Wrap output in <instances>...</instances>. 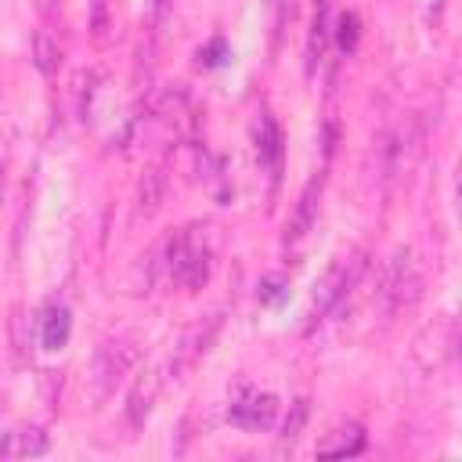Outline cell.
Masks as SVG:
<instances>
[{"mask_svg": "<svg viewBox=\"0 0 462 462\" xmlns=\"http://www.w3.org/2000/svg\"><path fill=\"white\" fill-rule=\"evenodd\" d=\"M419 296H422V271H419L415 256H411L408 249H401V253H393L390 263L379 271L372 303L383 310V318H397L401 310L415 307Z\"/></svg>", "mask_w": 462, "mask_h": 462, "instance_id": "obj_1", "label": "cell"}, {"mask_svg": "<svg viewBox=\"0 0 462 462\" xmlns=\"http://www.w3.org/2000/svg\"><path fill=\"white\" fill-rule=\"evenodd\" d=\"M137 365V346L130 339H108L97 346L94 354V365H90V375H87V386H90V401L101 404L112 397V390L123 383V375Z\"/></svg>", "mask_w": 462, "mask_h": 462, "instance_id": "obj_2", "label": "cell"}, {"mask_svg": "<svg viewBox=\"0 0 462 462\" xmlns=\"http://www.w3.org/2000/svg\"><path fill=\"white\" fill-rule=\"evenodd\" d=\"M166 267H170V274H173L177 285L199 289V285L209 278V249H206L191 231H184V235H177V238L170 242V249H166Z\"/></svg>", "mask_w": 462, "mask_h": 462, "instance_id": "obj_3", "label": "cell"}, {"mask_svg": "<svg viewBox=\"0 0 462 462\" xmlns=\"http://www.w3.org/2000/svg\"><path fill=\"white\" fill-rule=\"evenodd\" d=\"M361 274H365V260H361V253H354V256H339V260L325 271V278L318 282V292H314V318L328 314L339 300H346V296L354 292V285H357Z\"/></svg>", "mask_w": 462, "mask_h": 462, "instance_id": "obj_4", "label": "cell"}, {"mask_svg": "<svg viewBox=\"0 0 462 462\" xmlns=\"http://www.w3.org/2000/svg\"><path fill=\"white\" fill-rule=\"evenodd\" d=\"M231 422L242 426V430H267L274 426L278 419V397L274 393H260V390H249L242 393L235 404H231Z\"/></svg>", "mask_w": 462, "mask_h": 462, "instance_id": "obj_5", "label": "cell"}, {"mask_svg": "<svg viewBox=\"0 0 462 462\" xmlns=\"http://www.w3.org/2000/svg\"><path fill=\"white\" fill-rule=\"evenodd\" d=\"M321 188H325V177H321V173L303 188V195H300V202H296V209H292V217H289V224H285V249H296V245L310 235V227H314V220H318Z\"/></svg>", "mask_w": 462, "mask_h": 462, "instance_id": "obj_6", "label": "cell"}, {"mask_svg": "<svg viewBox=\"0 0 462 462\" xmlns=\"http://www.w3.org/2000/svg\"><path fill=\"white\" fill-rule=\"evenodd\" d=\"M155 397H159V372H155V368H144V372L134 379L130 393H126V419H130V426H144V419H148Z\"/></svg>", "mask_w": 462, "mask_h": 462, "instance_id": "obj_7", "label": "cell"}, {"mask_svg": "<svg viewBox=\"0 0 462 462\" xmlns=\"http://www.w3.org/2000/svg\"><path fill=\"white\" fill-rule=\"evenodd\" d=\"M361 448H365V430L357 422H339L332 433H325L318 440V455H332V458L357 455Z\"/></svg>", "mask_w": 462, "mask_h": 462, "instance_id": "obj_8", "label": "cell"}, {"mask_svg": "<svg viewBox=\"0 0 462 462\" xmlns=\"http://www.w3.org/2000/svg\"><path fill=\"white\" fill-rule=\"evenodd\" d=\"M213 328H217V321L202 332V325H195V328H188L184 332V339H180V346L173 350V357H170V372L173 375H180V372H188L202 354H206V343H209V336H213Z\"/></svg>", "mask_w": 462, "mask_h": 462, "instance_id": "obj_9", "label": "cell"}, {"mask_svg": "<svg viewBox=\"0 0 462 462\" xmlns=\"http://www.w3.org/2000/svg\"><path fill=\"white\" fill-rule=\"evenodd\" d=\"M47 451V433L43 430H11L0 437V458H29Z\"/></svg>", "mask_w": 462, "mask_h": 462, "instance_id": "obj_10", "label": "cell"}, {"mask_svg": "<svg viewBox=\"0 0 462 462\" xmlns=\"http://www.w3.org/2000/svg\"><path fill=\"white\" fill-rule=\"evenodd\" d=\"M162 195H166V177L159 166H148L137 180V213L141 217H155L159 206H162Z\"/></svg>", "mask_w": 462, "mask_h": 462, "instance_id": "obj_11", "label": "cell"}, {"mask_svg": "<svg viewBox=\"0 0 462 462\" xmlns=\"http://www.w3.org/2000/svg\"><path fill=\"white\" fill-rule=\"evenodd\" d=\"M318 11H314V25H310V43H307V65L314 69L325 54V43H328V0H314Z\"/></svg>", "mask_w": 462, "mask_h": 462, "instance_id": "obj_12", "label": "cell"}, {"mask_svg": "<svg viewBox=\"0 0 462 462\" xmlns=\"http://www.w3.org/2000/svg\"><path fill=\"white\" fill-rule=\"evenodd\" d=\"M32 61H36V69L40 72H58V65H61V47H58V40L47 32V29H40L36 36H32Z\"/></svg>", "mask_w": 462, "mask_h": 462, "instance_id": "obj_13", "label": "cell"}, {"mask_svg": "<svg viewBox=\"0 0 462 462\" xmlns=\"http://www.w3.org/2000/svg\"><path fill=\"white\" fill-rule=\"evenodd\" d=\"M69 328H72L69 310L65 307H51L47 318H43V346L47 350H61L69 343Z\"/></svg>", "mask_w": 462, "mask_h": 462, "instance_id": "obj_14", "label": "cell"}, {"mask_svg": "<svg viewBox=\"0 0 462 462\" xmlns=\"http://www.w3.org/2000/svg\"><path fill=\"white\" fill-rule=\"evenodd\" d=\"M256 152H260V159L263 162H278V155H282V134H278V126H274V119L271 116H263L260 119V134H256Z\"/></svg>", "mask_w": 462, "mask_h": 462, "instance_id": "obj_15", "label": "cell"}, {"mask_svg": "<svg viewBox=\"0 0 462 462\" xmlns=\"http://www.w3.org/2000/svg\"><path fill=\"white\" fill-rule=\"evenodd\" d=\"M307 415H310L307 401H292L289 404V415H285V426H282V440H296L300 430H303V422H307Z\"/></svg>", "mask_w": 462, "mask_h": 462, "instance_id": "obj_16", "label": "cell"}, {"mask_svg": "<svg viewBox=\"0 0 462 462\" xmlns=\"http://www.w3.org/2000/svg\"><path fill=\"white\" fill-rule=\"evenodd\" d=\"M336 43L343 51H354V43H357V18L354 14H339V22H336Z\"/></svg>", "mask_w": 462, "mask_h": 462, "instance_id": "obj_17", "label": "cell"}, {"mask_svg": "<svg viewBox=\"0 0 462 462\" xmlns=\"http://www.w3.org/2000/svg\"><path fill=\"white\" fill-rule=\"evenodd\" d=\"M90 29L97 40H105L108 32V0H90Z\"/></svg>", "mask_w": 462, "mask_h": 462, "instance_id": "obj_18", "label": "cell"}, {"mask_svg": "<svg viewBox=\"0 0 462 462\" xmlns=\"http://www.w3.org/2000/svg\"><path fill=\"white\" fill-rule=\"evenodd\" d=\"M220 54H224V43H220V40H213V43H209L206 51H199V58H202V65H220V61H224Z\"/></svg>", "mask_w": 462, "mask_h": 462, "instance_id": "obj_19", "label": "cell"}, {"mask_svg": "<svg viewBox=\"0 0 462 462\" xmlns=\"http://www.w3.org/2000/svg\"><path fill=\"white\" fill-rule=\"evenodd\" d=\"M278 296H282V282H278V278H267V282L260 285V300H263V303H274Z\"/></svg>", "mask_w": 462, "mask_h": 462, "instance_id": "obj_20", "label": "cell"}, {"mask_svg": "<svg viewBox=\"0 0 462 462\" xmlns=\"http://www.w3.org/2000/svg\"><path fill=\"white\" fill-rule=\"evenodd\" d=\"M166 7H170V0H152V25L166 22Z\"/></svg>", "mask_w": 462, "mask_h": 462, "instance_id": "obj_21", "label": "cell"}]
</instances>
